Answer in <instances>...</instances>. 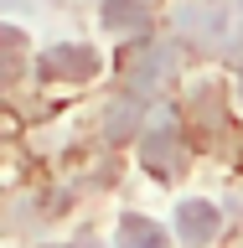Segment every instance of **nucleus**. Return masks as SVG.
<instances>
[{
  "label": "nucleus",
  "mask_w": 243,
  "mask_h": 248,
  "mask_svg": "<svg viewBox=\"0 0 243 248\" xmlns=\"http://www.w3.org/2000/svg\"><path fill=\"white\" fill-rule=\"evenodd\" d=\"M171 62H176V57H171L166 46H135V52L124 57V78H130L135 93H150L155 83L171 73Z\"/></svg>",
  "instance_id": "f257e3e1"
},
{
  "label": "nucleus",
  "mask_w": 243,
  "mask_h": 248,
  "mask_svg": "<svg viewBox=\"0 0 243 248\" xmlns=\"http://www.w3.org/2000/svg\"><path fill=\"white\" fill-rule=\"evenodd\" d=\"M145 166L155 176H176L181 170V135H176V124H155L150 135H145Z\"/></svg>",
  "instance_id": "f03ea898"
},
{
  "label": "nucleus",
  "mask_w": 243,
  "mask_h": 248,
  "mask_svg": "<svg viewBox=\"0 0 243 248\" xmlns=\"http://www.w3.org/2000/svg\"><path fill=\"white\" fill-rule=\"evenodd\" d=\"M93 67H98V57H93L88 46H52V52H42V62H36L42 78H88Z\"/></svg>",
  "instance_id": "7ed1b4c3"
},
{
  "label": "nucleus",
  "mask_w": 243,
  "mask_h": 248,
  "mask_svg": "<svg viewBox=\"0 0 243 248\" xmlns=\"http://www.w3.org/2000/svg\"><path fill=\"white\" fill-rule=\"evenodd\" d=\"M176 228H181L186 243H207L217 232V207L212 202H181L176 207Z\"/></svg>",
  "instance_id": "20e7f679"
},
{
  "label": "nucleus",
  "mask_w": 243,
  "mask_h": 248,
  "mask_svg": "<svg viewBox=\"0 0 243 248\" xmlns=\"http://www.w3.org/2000/svg\"><path fill=\"white\" fill-rule=\"evenodd\" d=\"M104 26L140 36V31L150 26V5H145V0H104Z\"/></svg>",
  "instance_id": "39448f33"
},
{
  "label": "nucleus",
  "mask_w": 243,
  "mask_h": 248,
  "mask_svg": "<svg viewBox=\"0 0 243 248\" xmlns=\"http://www.w3.org/2000/svg\"><path fill=\"white\" fill-rule=\"evenodd\" d=\"M119 248H166V228L150 222V217H140V212H130L119 222Z\"/></svg>",
  "instance_id": "423d86ee"
},
{
  "label": "nucleus",
  "mask_w": 243,
  "mask_h": 248,
  "mask_svg": "<svg viewBox=\"0 0 243 248\" xmlns=\"http://www.w3.org/2000/svg\"><path fill=\"white\" fill-rule=\"evenodd\" d=\"M135 119H140V104L109 108V140H130V135H135Z\"/></svg>",
  "instance_id": "0eeeda50"
},
{
  "label": "nucleus",
  "mask_w": 243,
  "mask_h": 248,
  "mask_svg": "<svg viewBox=\"0 0 243 248\" xmlns=\"http://www.w3.org/2000/svg\"><path fill=\"white\" fill-rule=\"evenodd\" d=\"M83 248H93V243H83Z\"/></svg>",
  "instance_id": "6e6552de"
}]
</instances>
